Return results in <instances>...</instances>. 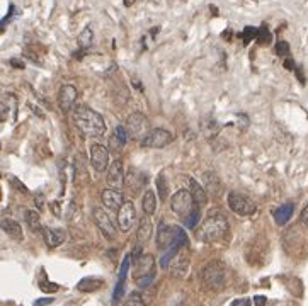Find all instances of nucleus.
I'll return each mask as SVG.
<instances>
[{
  "mask_svg": "<svg viewBox=\"0 0 308 306\" xmlns=\"http://www.w3.org/2000/svg\"><path fill=\"white\" fill-rule=\"evenodd\" d=\"M293 211H295V206H293L291 202L283 204V206H279L278 210H274V211H273L274 221H276V223H278L279 226L286 225L288 221H289V218L293 216Z\"/></svg>",
  "mask_w": 308,
  "mask_h": 306,
  "instance_id": "nucleus-25",
  "label": "nucleus"
},
{
  "mask_svg": "<svg viewBox=\"0 0 308 306\" xmlns=\"http://www.w3.org/2000/svg\"><path fill=\"white\" fill-rule=\"evenodd\" d=\"M51 303H53V298H41V299L36 301V303L32 304V306H48Z\"/></svg>",
  "mask_w": 308,
  "mask_h": 306,
  "instance_id": "nucleus-43",
  "label": "nucleus"
},
{
  "mask_svg": "<svg viewBox=\"0 0 308 306\" xmlns=\"http://www.w3.org/2000/svg\"><path fill=\"white\" fill-rule=\"evenodd\" d=\"M203 287L213 293H218L225 287V266L220 261H211L201 271Z\"/></svg>",
  "mask_w": 308,
  "mask_h": 306,
  "instance_id": "nucleus-3",
  "label": "nucleus"
},
{
  "mask_svg": "<svg viewBox=\"0 0 308 306\" xmlns=\"http://www.w3.org/2000/svg\"><path fill=\"white\" fill-rule=\"evenodd\" d=\"M266 303H268V298H266V296H260V294L254 296V304L255 306H266Z\"/></svg>",
  "mask_w": 308,
  "mask_h": 306,
  "instance_id": "nucleus-42",
  "label": "nucleus"
},
{
  "mask_svg": "<svg viewBox=\"0 0 308 306\" xmlns=\"http://www.w3.org/2000/svg\"><path fill=\"white\" fill-rule=\"evenodd\" d=\"M51 206H53V213H55V215H60V211H58V202H51Z\"/></svg>",
  "mask_w": 308,
  "mask_h": 306,
  "instance_id": "nucleus-47",
  "label": "nucleus"
},
{
  "mask_svg": "<svg viewBox=\"0 0 308 306\" xmlns=\"http://www.w3.org/2000/svg\"><path fill=\"white\" fill-rule=\"evenodd\" d=\"M155 240H157L158 250H167L175 240V225H167L164 221H160L157 228Z\"/></svg>",
  "mask_w": 308,
  "mask_h": 306,
  "instance_id": "nucleus-13",
  "label": "nucleus"
},
{
  "mask_svg": "<svg viewBox=\"0 0 308 306\" xmlns=\"http://www.w3.org/2000/svg\"><path fill=\"white\" fill-rule=\"evenodd\" d=\"M140 257H142V247H140V245H137V247H135V250H133V253H131V261H133V262L138 261Z\"/></svg>",
  "mask_w": 308,
  "mask_h": 306,
  "instance_id": "nucleus-44",
  "label": "nucleus"
},
{
  "mask_svg": "<svg viewBox=\"0 0 308 306\" xmlns=\"http://www.w3.org/2000/svg\"><path fill=\"white\" fill-rule=\"evenodd\" d=\"M155 276H157V271H152L150 274L142 276V277H138V279H135V282H137L138 287H142V289H147V287H150L152 282L155 281Z\"/></svg>",
  "mask_w": 308,
  "mask_h": 306,
  "instance_id": "nucleus-35",
  "label": "nucleus"
},
{
  "mask_svg": "<svg viewBox=\"0 0 308 306\" xmlns=\"http://www.w3.org/2000/svg\"><path fill=\"white\" fill-rule=\"evenodd\" d=\"M126 134L131 140H140L142 141L145 136L150 131V123L145 118V114L142 113H133L131 116H128V121H126Z\"/></svg>",
  "mask_w": 308,
  "mask_h": 306,
  "instance_id": "nucleus-4",
  "label": "nucleus"
},
{
  "mask_svg": "<svg viewBox=\"0 0 308 306\" xmlns=\"http://www.w3.org/2000/svg\"><path fill=\"white\" fill-rule=\"evenodd\" d=\"M11 184L14 185V187L17 189V191H21L22 194H29V191H27V187H26L24 184L21 182L19 179H16V177H11Z\"/></svg>",
  "mask_w": 308,
  "mask_h": 306,
  "instance_id": "nucleus-39",
  "label": "nucleus"
},
{
  "mask_svg": "<svg viewBox=\"0 0 308 306\" xmlns=\"http://www.w3.org/2000/svg\"><path fill=\"white\" fill-rule=\"evenodd\" d=\"M77 99H78V92L75 87L70 85V83H65L58 92V104L63 113H72Z\"/></svg>",
  "mask_w": 308,
  "mask_h": 306,
  "instance_id": "nucleus-14",
  "label": "nucleus"
},
{
  "mask_svg": "<svg viewBox=\"0 0 308 306\" xmlns=\"http://www.w3.org/2000/svg\"><path fill=\"white\" fill-rule=\"evenodd\" d=\"M107 184H109L111 189H119L124 187V167L123 160H114L113 164L107 167Z\"/></svg>",
  "mask_w": 308,
  "mask_h": 306,
  "instance_id": "nucleus-12",
  "label": "nucleus"
},
{
  "mask_svg": "<svg viewBox=\"0 0 308 306\" xmlns=\"http://www.w3.org/2000/svg\"><path fill=\"white\" fill-rule=\"evenodd\" d=\"M126 141H128V134H126L124 126H116L109 138V150L113 153H119L124 148Z\"/></svg>",
  "mask_w": 308,
  "mask_h": 306,
  "instance_id": "nucleus-21",
  "label": "nucleus"
},
{
  "mask_svg": "<svg viewBox=\"0 0 308 306\" xmlns=\"http://www.w3.org/2000/svg\"><path fill=\"white\" fill-rule=\"evenodd\" d=\"M92 41H94V32H92L91 27H85L77 38V43H78V48L82 51H85L87 48L92 46Z\"/></svg>",
  "mask_w": 308,
  "mask_h": 306,
  "instance_id": "nucleus-30",
  "label": "nucleus"
},
{
  "mask_svg": "<svg viewBox=\"0 0 308 306\" xmlns=\"http://www.w3.org/2000/svg\"><path fill=\"white\" fill-rule=\"evenodd\" d=\"M91 165L94 167L96 172H106L109 167V151L106 150V146L99 143L91 146Z\"/></svg>",
  "mask_w": 308,
  "mask_h": 306,
  "instance_id": "nucleus-11",
  "label": "nucleus"
},
{
  "mask_svg": "<svg viewBox=\"0 0 308 306\" xmlns=\"http://www.w3.org/2000/svg\"><path fill=\"white\" fill-rule=\"evenodd\" d=\"M92 218H94V223L97 225V228L101 230V233L104 235L107 240H113L116 236V226L113 223V220L109 218V215H107L102 208H94V210H92Z\"/></svg>",
  "mask_w": 308,
  "mask_h": 306,
  "instance_id": "nucleus-9",
  "label": "nucleus"
},
{
  "mask_svg": "<svg viewBox=\"0 0 308 306\" xmlns=\"http://www.w3.org/2000/svg\"><path fill=\"white\" fill-rule=\"evenodd\" d=\"M16 109V97L12 94H0V121L9 118V113Z\"/></svg>",
  "mask_w": 308,
  "mask_h": 306,
  "instance_id": "nucleus-27",
  "label": "nucleus"
},
{
  "mask_svg": "<svg viewBox=\"0 0 308 306\" xmlns=\"http://www.w3.org/2000/svg\"><path fill=\"white\" fill-rule=\"evenodd\" d=\"M203 182H204V191H206V194H211V196L218 197L222 194V180L220 177H218L214 172H204L203 174Z\"/></svg>",
  "mask_w": 308,
  "mask_h": 306,
  "instance_id": "nucleus-20",
  "label": "nucleus"
},
{
  "mask_svg": "<svg viewBox=\"0 0 308 306\" xmlns=\"http://www.w3.org/2000/svg\"><path fill=\"white\" fill-rule=\"evenodd\" d=\"M104 286V281L99 279V277H83V279L78 281L77 289L82 291V293H94V291L101 289Z\"/></svg>",
  "mask_w": 308,
  "mask_h": 306,
  "instance_id": "nucleus-26",
  "label": "nucleus"
},
{
  "mask_svg": "<svg viewBox=\"0 0 308 306\" xmlns=\"http://www.w3.org/2000/svg\"><path fill=\"white\" fill-rule=\"evenodd\" d=\"M228 233V220L220 210H211L208 213L206 220L198 228V238L201 242H218Z\"/></svg>",
  "mask_w": 308,
  "mask_h": 306,
  "instance_id": "nucleus-2",
  "label": "nucleus"
},
{
  "mask_svg": "<svg viewBox=\"0 0 308 306\" xmlns=\"http://www.w3.org/2000/svg\"><path fill=\"white\" fill-rule=\"evenodd\" d=\"M232 306H252V303H250L249 298H240V299H235V301H233Z\"/></svg>",
  "mask_w": 308,
  "mask_h": 306,
  "instance_id": "nucleus-41",
  "label": "nucleus"
},
{
  "mask_svg": "<svg viewBox=\"0 0 308 306\" xmlns=\"http://www.w3.org/2000/svg\"><path fill=\"white\" fill-rule=\"evenodd\" d=\"M101 199H102V204L107 208V210L111 211H118L121 208V204L124 202V197L123 194L119 191H116V189H104V191L101 192Z\"/></svg>",
  "mask_w": 308,
  "mask_h": 306,
  "instance_id": "nucleus-17",
  "label": "nucleus"
},
{
  "mask_svg": "<svg viewBox=\"0 0 308 306\" xmlns=\"http://www.w3.org/2000/svg\"><path fill=\"white\" fill-rule=\"evenodd\" d=\"M135 279H138V277L142 276H147L150 274L152 271H157L155 267V259H153V255L147 253V255H142V257L138 259V261H135Z\"/></svg>",
  "mask_w": 308,
  "mask_h": 306,
  "instance_id": "nucleus-18",
  "label": "nucleus"
},
{
  "mask_svg": "<svg viewBox=\"0 0 308 306\" xmlns=\"http://www.w3.org/2000/svg\"><path fill=\"white\" fill-rule=\"evenodd\" d=\"M201 220V211L199 210H193L191 213H188L186 216H183V223L186 228H196Z\"/></svg>",
  "mask_w": 308,
  "mask_h": 306,
  "instance_id": "nucleus-32",
  "label": "nucleus"
},
{
  "mask_svg": "<svg viewBox=\"0 0 308 306\" xmlns=\"http://www.w3.org/2000/svg\"><path fill=\"white\" fill-rule=\"evenodd\" d=\"M135 2H137V0H123V4H124L126 7H131Z\"/></svg>",
  "mask_w": 308,
  "mask_h": 306,
  "instance_id": "nucleus-48",
  "label": "nucleus"
},
{
  "mask_svg": "<svg viewBox=\"0 0 308 306\" xmlns=\"http://www.w3.org/2000/svg\"><path fill=\"white\" fill-rule=\"evenodd\" d=\"M0 230H4L14 240H19V242L22 240V228H21V225L17 223V221L11 220V218H4V220H0Z\"/></svg>",
  "mask_w": 308,
  "mask_h": 306,
  "instance_id": "nucleus-23",
  "label": "nucleus"
},
{
  "mask_svg": "<svg viewBox=\"0 0 308 306\" xmlns=\"http://www.w3.org/2000/svg\"><path fill=\"white\" fill-rule=\"evenodd\" d=\"M157 184V194L160 201H167V194H169V182L165 180V174H160L155 180Z\"/></svg>",
  "mask_w": 308,
  "mask_h": 306,
  "instance_id": "nucleus-31",
  "label": "nucleus"
},
{
  "mask_svg": "<svg viewBox=\"0 0 308 306\" xmlns=\"http://www.w3.org/2000/svg\"><path fill=\"white\" fill-rule=\"evenodd\" d=\"M255 36H257V29L255 27H245L244 32H242V39H244L245 44H249L252 39H255Z\"/></svg>",
  "mask_w": 308,
  "mask_h": 306,
  "instance_id": "nucleus-36",
  "label": "nucleus"
},
{
  "mask_svg": "<svg viewBox=\"0 0 308 306\" xmlns=\"http://www.w3.org/2000/svg\"><path fill=\"white\" fill-rule=\"evenodd\" d=\"M135 221H137V211H135V204L131 201H124L118 210V226L121 231H129L133 228Z\"/></svg>",
  "mask_w": 308,
  "mask_h": 306,
  "instance_id": "nucleus-10",
  "label": "nucleus"
},
{
  "mask_svg": "<svg viewBox=\"0 0 308 306\" xmlns=\"http://www.w3.org/2000/svg\"><path fill=\"white\" fill-rule=\"evenodd\" d=\"M72 121L82 136H102L106 133V123L102 116L85 104L77 106L72 111Z\"/></svg>",
  "mask_w": 308,
  "mask_h": 306,
  "instance_id": "nucleus-1",
  "label": "nucleus"
},
{
  "mask_svg": "<svg viewBox=\"0 0 308 306\" xmlns=\"http://www.w3.org/2000/svg\"><path fill=\"white\" fill-rule=\"evenodd\" d=\"M129 266H131V255H124L123 262H121V267H119L118 284H116L114 293H113V303L114 304H118L124 294V282H126V277H128Z\"/></svg>",
  "mask_w": 308,
  "mask_h": 306,
  "instance_id": "nucleus-15",
  "label": "nucleus"
},
{
  "mask_svg": "<svg viewBox=\"0 0 308 306\" xmlns=\"http://www.w3.org/2000/svg\"><path fill=\"white\" fill-rule=\"evenodd\" d=\"M124 180H126L124 187H126V191H128V194L131 197H137V196H140L142 189H145V185L148 182V177H147V174L142 172V170L131 167V169H128V172L124 174Z\"/></svg>",
  "mask_w": 308,
  "mask_h": 306,
  "instance_id": "nucleus-6",
  "label": "nucleus"
},
{
  "mask_svg": "<svg viewBox=\"0 0 308 306\" xmlns=\"http://www.w3.org/2000/svg\"><path fill=\"white\" fill-rule=\"evenodd\" d=\"M172 141V133L167 131V129L157 128V129H150L147 136L142 140V146L143 148H164Z\"/></svg>",
  "mask_w": 308,
  "mask_h": 306,
  "instance_id": "nucleus-8",
  "label": "nucleus"
},
{
  "mask_svg": "<svg viewBox=\"0 0 308 306\" xmlns=\"http://www.w3.org/2000/svg\"><path fill=\"white\" fill-rule=\"evenodd\" d=\"M152 233H153V226H152V221H150V216H143L142 221L138 225V231H137V240L138 243H147L148 240L152 238Z\"/></svg>",
  "mask_w": 308,
  "mask_h": 306,
  "instance_id": "nucleus-24",
  "label": "nucleus"
},
{
  "mask_svg": "<svg viewBox=\"0 0 308 306\" xmlns=\"http://www.w3.org/2000/svg\"><path fill=\"white\" fill-rule=\"evenodd\" d=\"M142 206H143L145 216L155 215V211H157V196H155V192H153V191L145 192L143 199H142Z\"/></svg>",
  "mask_w": 308,
  "mask_h": 306,
  "instance_id": "nucleus-28",
  "label": "nucleus"
},
{
  "mask_svg": "<svg viewBox=\"0 0 308 306\" xmlns=\"http://www.w3.org/2000/svg\"><path fill=\"white\" fill-rule=\"evenodd\" d=\"M191 197H193V202L194 206L198 208V210H201L208 204V194L206 191L203 189L201 184H198L196 180H191Z\"/></svg>",
  "mask_w": 308,
  "mask_h": 306,
  "instance_id": "nucleus-22",
  "label": "nucleus"
},
{
  "mask_svg": "<svg viewBox=\"0 0 308 306\" xmlns=\"http://www.w3.org/2000/svg\"><path fill=\"white\" fill-rule=\"evenodd\" d=\"M276 55L278 57H288L289 55V44L286 43V41H278L276 43Z\"/></svg>",
  "mask_w": 308,
  "mask_h": 306,
  "instance_id": "nucleus-37",
  "label": "nucleus"
},
{
  "mask_svg": "<svg viewBox=\"0 0 308 306\" xmlns=\"http://www.w3.org/2000/svg\"><path fill=\"white\" fill-rule=\"evenodd\" d=\"M228 208L239 216H252L255 211H257V206H255L254 201H250L249 197L242 196L239 192H230L227 197Z\"/></svg>",
  "mask_w": 308,
  "mask_h": 306,
  "instance_id": "nucleus-5",
  "label": "nucleus"
},
{
  "mask_svg": "<svg viewBox=\"0 0 308 306\" xmlns=\"http://www.w3.org/2000/svg\"><path fill=\"white\" fill-rule=\"evenodd\" d=\"M188 266H189V245H186V247H183L177 252V255L174 259H172L170 262V269L172 272L177 276H184L186 271H188Z\"/></svg>",
  "mask_w": 308,
  "mask_h": 306,
  "instance_id": "nucleus-16",
  "label": "nucleus"
},
{
  "mask_svg": "<svg viewBox=\"0 0 308 306\" xmlns=\"http://www.w3.org/2000/svg\"><path fill=\"white\" fill-rule=\"evenodd\" d=\"M284 68H288V70H295V62H293L291 58H286L284 60Z\"/></svg>",
  "mask_w": 308,
  "mask_h": 306,
  "instance_id": "nucleus-46",
  "label": "nucleus"
},
{
  "mask_svg": "<svg viewBox=\"0 0 308 306\" xmlns=\"http://www.w3.org/2000/svg\"><path fill=\"white\" fill-rule=\"evenodd\" d=\"M26 223L27 226H29V230L32 231V233H41L43 231V226H41V218H39V213L38 211H26Z\"/></svg>",
  "mask_w": 308,
  "mask_h": 306,
  "instance_id": "nucleus-29",
  "label": "nucleus"
},
{
  "mask_svg": "<svg viewBox=\"0 0 308 306\" xmlns=\"http://www.w3.org/2000/svg\"><path fill=\"white\" fill-rule=\"evenodd\" d=\"M300 220H301V223H303V225L308 226V204L305 206V210L301 211V218H300Z\"/></svg>",
  "mask_w": 308,
  "mask_h": 306,
  "instance_id": "nucleus-45",
  "label": "nucleus"
},
{
  "mask_svg": "<svg viewBox=\"0 0 308 306\" xmlns=\"http://www.w3.org/2000/svg\"><path fill=\"white\" fill-rule=\"evenodd\" d=\"M34 204L38 208V211H43L45 210V196L43 194H36L34 196Z\"/></svg>",
  "mask_w": 308,
  "mask_h": 306,
  "instance_id": "nucleus-40",
  "label": "nucleus"
},
{
  "mask_svg": "<svg viewBox=\"0 0 308 306\" xmlns=\"http://www.w3.org/2000/svg\"><path fill=\"white\" fill-rule=\"evenodd\" d=\"M124 306H147V303H145L142 293L133 291V293H129L128 298L124 299Z\"/></svg>",
  "mask_w": 308,
  "mask_h": 306,
  "instance_id": "nucleus-33",
  "label": "nucleus"
},
{
  "mask_svg": "<svg viewBox=\"0 0 308 306\" xmlns=\"http://www.w3.org/2000/svg\"><path fill=\"white\" fill-rule=\"evenodd\" d=\"M255 39L259 41V44L268 46V44H271V41H273V34H271V31L264 26V27H260V29H257V36H255Z\"/></svg>",
  "mask_w": 308,
  "mask_h": 306,
  "instance_id": "nucleus-34",
  "label": "nucleus"
},
{
  "mask_svg": "<svg viewBox=\"0 0 308 306\" xmlns=\"http://www.w3.org/2000/svg\"><path fill=\"white\" fill-rule=\"evenodd\" d=\"M170 210L175 213V215L186 216L188 213L194 210V202L193 197H191V192L186 191V189H181L177 191L170 199Z\"/></svg>",
  "mask_w": 308,
  "mask_h": 306,
  "instance_id": "nucleus-7",
  "label": "nucleus"
},
{
  "mask_svg": "<svg viewBox=\"0 0 308 306\" xmlns=\"http://www.w3.org/2000/svg\"><path fill=\"white\" fill-rule=\"evenodd\" d=\"M43 238H45V243L48 248H57L60 247L65 238H67V233H65V230L62 228H43Z\"/></svg>",
  "mask_w": 308,
  "mask_h": 306,
  "instance_id": "nucleus-19",
  "label": "nucleus"
},
{
  "mask_svg": "<svg viewBox=\"0 0 308 306\" xmlns=\"http://www.w3.org/2000/svg\"><path fill=\"white\" fill-rule=\"evenodd\" d=\"M39 287H41V291H45V293H57V291L60 289L58 284H55V282H50V281L39 282Z\"/></svg>",
  "mask_w": 308,
  "mask_h": 306,
  "instance_id": "nucleus-38",
  "label": "nucleus"
}]
</instances>
